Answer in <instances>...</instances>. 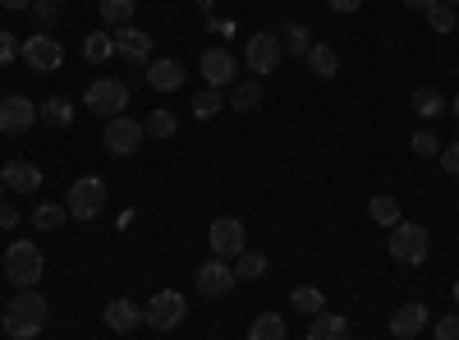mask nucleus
<instances>
[{
  "instance_id": "f257e3e1",
  "label": "nucleus",
  "mask_w": 459,
  "mask_h": 340,
  "mask_svg": "<svg viewBox=\"0 0 459 340\" xmlns=\"http://www.w3.org/2000/svg\"><path fill=\"white\" fill-rule=\"evenodd\" d=\"M5 336L10 340H32V336H42L47 322H51V304H47V294H37V290H19L10 299V309H5Z\"/></svg>"
},
{
  "instance_id": "f03ea898",
  "label": "nucleus",
  "mask_w": 459,
  "mask_h": 340,
  "mask_svg": "<svg viewBox=\"0 0 459 340\" xmlns=\"http://www.w3.org/2000/svg\"><path fill=\"white\" fill-rule=\"evenodd\" d=\"M5 276L19 285V290H37V281L47 276V257L32 240H14L5 248Z\"/></svg>"
},
{
  "instance_id": "7ed1b4c3",
  "label": "nucleus",
  "mask_w": 459,
  "mask_h": 340,
  "mask_svg": "<svg viewBox=\"0 0 459 340\" xmlns=\"http://www.w3.org/2000/svg\"><path fill=\"white\" fill-rule=\"evenodd\" d=\"M391 257L404 262V267H423L428 253H432V235H428V225H418V221H400L391 225Z\"/></svg>"
},
{
  "instance_id": "20e7f679",
  "label": "nucleus",
  "mask_w": 459,
  "mask_h": 340,
  "mask_svg": "<svg viewBox=\"0 0 459 340\" xmlns=\"http://www.w3.org/2000/svg\"><path fill=\"white\" fill-rule=\"evenodd\" d=\"M125 106H129V83H120V79H97V83H88V92H83V110H92V116H106V120L125 116Z\"/></svg>"
},
{
  "instance_id": "39448f33",
  "label": "nucleus",
  "mask_w": 459,
  "mask_h": 340,
  "mask_svg": "<svg viewBox=\"0 0 459 340\" xmlns=\"http://www.w3.org/2000/svg\"><path fill=\"white\" fill-rule=\"evenodd\" d=\"M207 244H212V257L235 262V257L248 248V231H244V221H239V216H216V221H212V231H207Z\"/></svg>"
},
{
  "instance_id": "423d86ee",
  "label": "nucleus",
  "mask_w": 459,
  "mask_h": 340,
  "mask_svg": "<svg viewBox=\"0 0 459 340\" xmlns=\"http://www.w3.org/2000/svg\"><path fill=\"white\" fill-rule=\"evenodd\" d=\"M65 207H69V216H79V221L101 216V207H106V184H101L97 175L74 179V184H69V198H65Z\"/></svg>"
},
{
  "instance_id": "0eeeda50",
  "label": "nucleus",
  "mask_w": 459,
  "mask_h": 340,
  "mask_svg": "<svg viewBox=\"0 0 459 340\" xmlns=\"http://www.w3.org/2000/svg\"><path fill=\"white\" fill-rule=\"evenodd\" d=\"M184 313H188V304H184L179 290H157V294H152V304L143 309V322L152 331H175L184 322Z\"/></svg>"
},
{
  "instance_id": "6e6552de",
  "label": "nucleus",
  "mask_w": 459,
  "mask_h": 340,
  "mask_svg": "<svg viewBox=\"0 0 459 340\" xmlns=\"http://www.w3.org/2000/svg\"><path fill=\"white\" fill-rule=\"evenodd\" d=\"M244 60H248V69L257 74V79H262V74H276L281 60H285L281 37H276V32H253L248 47H244Z\"/></svg>"
},
{
  "instance_id": "1a4fd4ad",
  "label": "nucleus",
  "mask_w": 459,
  "mask_h": 340,
  "mask_svg": "<svg viewBox=\"0 0 459 340\" xmlns=\"http://www.w3.org/2000/svg\"><path fill=\"white\" fill-rule=\"evenodd\" d=\"M143 138H147V129H143L138 120H129V116H115V120L106 125V134H101V147H106L110 157H134Z\"/></svg>"
},
{
  "instance_id": "9d476101",
  "label": "nucleus",
  "mask_w": 459,
  "mask_h": 340,
  "mask_svg": "<svg viewBox=\"0 0 459 340\" xmlns=\"http://www.w3.org/2000/svg\"><path fill=\"white\" fill-rule=\"evenodd\" d=\"M19 56H23L28 69H37V74H56V69L65 65V47L56 42V37H47V32H32L28 42L19 47Z\"/></svg>"
},
{
  "instance_id": "9b49d317",
  "label": "nucleus",
  "mask_w": 459,
  "mask_h": 340,
  "mask_svg": "<svg viewBox=\"0 0 459 340\" xmlns=\"http://www.w3.org/2000/svg\"><path fill=\"white\" fill-rule=\"evenodd\" d=\"M37 125V106L19 92L0 97V134H28Z\"/></svg>"
},
{
  "instance_id": "f8f14e48",
  "label": "nucleus",
  "mask_w": 459,
  "mask_h": 340,
  "mask_svg": "<svg viewBox=\"0 0 459 340\" xmlns=\"http://www.w3.org/2000/svg\"><path fill=\"white\" fill-rule=\"evenodd\" d=\"M194 285H198L203 299H221V294L235 290V272H230L225 257H212V262H203V267H198V281Z\"/></svg>"
},
{
  "instance_id": "ddd939ff",
  "label": "nucleus",
  "mask_w": 459,
  "mask_h": 340,
  "mask_svg": "<svg viewBox=\"0 0 459 340\" xmlns=\"http://www.w3.org/2000/svg\"><path fill=\"white\" fill-rule=\"evenodd\" d=\"M235 69H239V60L230 56L225 47H212V51L203 56V79H207V88H230V83H235Z\"/></svg>"
},
{
  "instance_id": "4468645a",
  "label": "nucleus",
  "mask_w": 459,
  "mask_h": 340,
  "mask_svg": "<svg viewBox=\"0 0 459 340\" xmlns=\"http://www.w3.org/2000/svg\"><path fill=\"white\" fill-rule=\"evenodd\" d=\"M110 37H115V51H120L125 60H134V65H147L152 60V37L143 28H129L125 23V28H115Z\"/></svg>"
},
{
  "instance_id": "2eb2a0df",
  "label": "nucleus",
  "mask_w": 459,
  "mask_h": 340,
  "mask_svg": "<svg viewBox=\"0 0 459 340\" xmlns=\"http://www.w3.org/2000/svg\"><path fill=\"white\" fill-rule=\"evenodd\" d=\"M101 322H106L115 336H129V331L143 322V309L134 304V299H110V304H106V313H101Z\"/></svg>"
},
{
  "instance_id": "dca6fc26",
  "label": "nucleus",
  "mask_w": 459,
  "mask_h": 340,
  "mask_svg": "<svg viewBox=\"0 0 459 340\" xmlns=\"http://www.w3.org/2000/svg\"><path fill=\"white\" fill-rule=\"evenodd\" d=\"M184 65L179 60H152L147 65V83H152V92H179L184 88Z\"/></svg>"
},
{
  "instance_id": "f3484780",
  "label": "nucleus",
  "mask_w": 459,
  "mask_h": 340,
  "mask_svg": "<svg viewBox=\"0 0 459 340\" xmlns=\"http://www.w3.org/2000/svg\"><path fill=\"white\" fill-rule=\"evenodd\" d=\"M0 184H10L14 194H37V188H42V170H37L32 161H5Z\"/></svg>"
},
{
  "instance_id": "a211bd4d",
  "label": "nucleus",
  "mask_w": 459,
  "mask_h": 340,
  "mask_svg": "<svg viewBox=\"0 0 459 340\" xmlns=\"http://www.w3.org/2000/svg\"><path fill=\"white\" fill-rule=\"evenodd\" d=\"M423 327H428V309L423 304H400L391 313V336H400V340H413Z\"/></svg>"
},
{
  "instance_id": "6ab92c4d",
  "label": "nucleus",
  "mask_w": 459,
  "mask_h": 340,
  "mask_svg": "<svg viewBox=\"0 0 459 340\" xmlns=\"http://www.w3.org/2000/svg\"><path fill=\"white\" fill-rule=\"evenodd\" d=\"M37 120H47L51 129H69L74 125V101L69 97H47L37 106Z\"/></svg>"
},
{
  "instance_id": "aec40b11",
  "label": "nucleus",
  "mask_w": 459,
  "mask_h": 340,
  "mask_svg": "<svg viewBox=\"0 0 459 340\" xmlns=\"http://www.w3.org/2000/svg\"><path fill=\"white\" fill-rule=\"evenodd\" d=\"M303 60H308V69L317 74V79H335V74H340V56H335V47H326V42H313Z\"/></svg>"
},
{
  "instance_id": "412c9836",
  "label": "nucleus",
  "mask_w": 459,
  "mask_h": 340,
  "mask_svg": "<svg viewBox=\"0 0 459 340\" xmlns=\"http://www.w3.org/2000/svg\"><path fill=\"white\" fill-rule=\"evenodd\" d=\"M308 340H350V322L340 313H317L308 327Z\"/></svg>"
},
{
  "instance_id": "4be33fe9",
  "label": "nucleus",
  "mask_w": 459,
  "mask_h": 340,
  "mask_svg": "<svg viewBox=\"0 0 459 340\" xmlns=\"http://www.w3.org/2000/svg\"><path fill=\"white\" fill-rule=\"evenodd\" d=\"M134 10H138V0H97V14H101V23H110V32L125 28L134 19Z\"/></svg>"
},
{
  "instance_id": "5701e85b",
  "label": "nucleus",
  "mask_w": 459,
  "mask_h": 340,
  "mask_svg": "<svg viewBox=\"0 0 459 340\" xmlns=\"http://www.w3.org/2000/svg\"><path fill=\"white\" fill-rule=\"evenodd\" d=\"M281 47H285V56H308V47H313V37H308V23L290 19V23H285V32H281Z\"/></svg>"
},
{
  "instance_id": "b1692460",
  "label": "nucleus",
  "mask_w": 459,
  "mask_h": 340,
  "mask_svg": "<svg viewBox=\"0 0 459 340\" xmlns=\"http://www.w3.org/2000/svg\"><path fill=\"white\" fill-rule=\"evenodd\" d=\"M285 336H290L285 318H276V313H257L253 327H248V340H285Z\"/></svg>"
},
{
  "instance_id": "393cba45",
  "label": "nucleus",
  "mask_w": 459,
  "mask_h": 340,
  "mask_svg": "<svg viewBox=\"0 0 459 340\" xmlns=\"http://www.w3.org/2000/svg\"><path fill=\"white\" fill-rule=\"evenodd\" d=\"M235 110H257L262 106V83L248 79V83H230V97H225Z\"/></svg>"
},
{
  "instance_id": "a878e982",
  "label": "nucleus",
  "mask_w": 459,
  "mask_h": 340,
  "mask_svg": "<svg viewBox=\"0 0 459 340\" xmlns=\"http://www.w3.org/2000/svg\"><path fill=\"white\" fill-rule=\"evenodd\" d=\"M290 309H294V313H313V318H317V313H326V294H322V290H313V285H299V290L290 294Z\"/></svg>"
},
{
  "instance_id": "bb28decb",
  "label": "nucleus",
  "mask_w": 459,
  "mask_h": 340,
  "mask_svg": "<svg viewBox=\"0 0 459 340\" xmlns=\"http://www.w3.org/2000/svg\"><path fill=\"white\" fill-rule=\"evenodd\" d=\"M446 106H450V101H446L437 88H418V92H413V116H423V120H437Z\"/></svg>"
},
{
  "instance_id": "cd10ccee",
  "label": "nucleus",
  "mask_w": 459,
  "mask_h": 340,
  "mask_svg": "<svg viewBox=\"0 0 459 340\" xmlns=\"http://www.w3.org/2000/svg\"><path fill=\"white\" fill-rule=\"evenodd\" d=\"M368 216H372L377 225H400V221H404V212H400V203H395L391 194H377V198L368 203Z\"/></svg>"
},
{
  "instance_id": "c85d7f7f",
  "label": "nucleus",
  "mask_w": 459,
  "mask_h": 340,
  "mask_svg": "<svg viewBox=\"0 0 459 340\" xmlns=\"http://www.w3.org/2000/svg\"><path fill=\"white\" fill-rule=\"evenodd\" d=\"M230 272H235V281H253V276H262V272H266V253L244 248L235 262H230Z\"/></svg>"
},
{
  "instance_id": "c756f323",
  "label": "nucleus",
  "mask_w": 459,
  "mask_h": 340,
  "mask_svg": "<svg viewBox=\"0 0 459 340\" xmlns=\"http://www.w3.org/2000/svg\"><path fill=\"white\" fill-rule=\"evenodd\" d=\"M152 138H175V129H179V120H175V110H166V106H157L147 116V125H143Z\"/></svg>"
},
{
  "instance_id": "7c9ffc66",
  "label": "nucleus",
  "mask_w": 459,
  "mask_h": 340,
  "mask_svg": "<svg viewBox=\"0 0 459 340\" xmlns=\"http://www.w3.org/2000/svg\"><path fill=\"white\" fill-rule=\"evenodd\" d=\"M225 110V92L221 88H203L198 97H194V116L198 120H212V116H221Z\"/></svg>"
},
{
  "instance_id": "2f4dec72",
  "label": "nucleus",
  "mask_w": 459,
  "mask_h": 340,
  "mask_svg": "<svg viewBox=\"0 0 459 340\" xmlns=\"http://www.w3.org/2000/svg\"><path fill=\"white\" fill-rule=\"evenodd\" d=\"M83 56L88 60H110L115 56V37L110 32H88L83 37Z\"/></svg>"
},
{
  "instance_id": "473e14b6",
  "label": "nucleus",
  "mask_w": 459,
  "mask_h": 340,
  "mask_svg": "<svg viewBox=\"0 0 459 340\" xmlns=\"http://www.w3.org/2000/svg\"><path fill=\"white\" fill-rule=\"evenodd\" d=\"M65 216H69V207H60V203H42V207L32 212V225H37V231H56Z\"/></svg>"
},
{
  "instance_id": "72a5a7b5",
  "label": "nucleus",
  "mask_w": 459,
  "mask_h": 340,
  "mask_svg": "<svg viewBox=\"0 0 459 340\" xmlns=\"http://www.w3.org/2000/svg\"><path fill=\"white\" fill-rule=\"evenodd\" d=\"M428 23H432V32H455V10L446 5V0H437V5L428 10Z\"/></svg>"
},
{
  "instance_id": "f704fd0d",
  "label": "nucleus",
  "mask_w": 459,
  "mask_h": 340,
  "mask_svg": "<svg viewBox=\"0 0 459 340\" xmlns=\"http://www.w3.org/2000/svg\"><path fill=\"white\" fill-rule=\"evenodd\" d=\"M413 153H418V157H437V153H441V138H437L432 129H418V134H413Z\"/></svg>"
},
{
  "instance_id": "c9c22d12",
  "label": "nucleus",
  "mask_w": 459,
  "mask_h": 340,
  "mask_svg": "<svg viewBox=\"0 0 459 340\" xmlns=\"http://www.w3.org/2000/svg\"><path fill=\"white\" fill-rule=\"evenodd\" d=\"M32 23H56V14H60V5H56V0H32Z\"/></svg>"
},
{
  "instance_id": "e433bc0d",
  "label": "nucleus",
  "mask_w": 459,
  "mask_h": 340,
  "mask_svg": "<svg viewBox=\"0 0 459 340\" xmlns=\"http://www.w3.org/2000/svg\"><path fill=\"white\" fill-rule=\"evenodd\" d=\"M19 56V42H14V32L10 28H0V69H5L10 60Z\"/></svg>"
},
{
  "instance_id": "4c0bfd02",
  "label": "nucleus",
  "mask_w": 459,
  "mask_h": 340,
  "mask_svg": "<svg viewBox=\"0 0 459 340\" xmlns=\"http://www.w3.org/2000/svg\"><path fill=\"white\" fill-rule=\"evenodd\" d=\"M437 157H441V170H446V175H459V143H450V147H441V153H437Z\"/></svg>"
},
{
  "instance_id": "58836bf2",
  "label": "nucleus",
  "mask_w": 459,
  "mask_h": 340,
  "mask_svg": "<svg viewBox=\"0 0 459 340\" xmlns=\"http://www.w3.org/2000/svg\"><path fill=\"white\" fill-rule=\"evenodd\" d=\"M437 340H459V313H450V318L437 322Z\"/></svg>"
},
{
  "instance_id": "ea45409f",
  "label": "nucleus",
  "mask_w": 459,
  "mask_h": 340,
  "mask_svg": "<svg viewBox=\"0 0 459 340\" xmlns=\"http://www.w3.org/2000/svg\"><path fill=\"white\" fill-rule=\"evenodd\" d=\"M326 10H335V14H354V10H363V0H326Z\"/></svg>"
},
{
  "instance_id": "a19ab883",
  "label": "nucleus",
  "mask_w": 459,
  "mask_h": 340,
  "mask_svg": "<svg viewBox=\"0 0 459 340\" xmlns=\"http://www.w3.org/2000/svg\"><path fill=\"white\" fill-rule=\"evenodd\" d=\"M19 225V212L14 207H0V231H14Z\"/></svg>"
},
{
  "instance_id": "79ce46f5",
  "label": "nucleus",
  "mask_w": 459,
  "mask_h": 340,
  "mask_svg": "<svg viewBox=\"0 0 459 340\" xmlns=\"http://www.w3.org/2000/svg\"><path fill=\"white\" fill-rule=\"evenodd\" d=\"M400 5H404V10H418V14H428L437 0H400Z\"/></svg>"
},
{
  "instance_id": "37998d69",
  "label": "nucleus",
  "mask_w": 459,
  "mask_h": 340,
  "mask_svg": "<svg viewBox=\"0 0 459 340\" xmlns=\"http://www.w3.org/2000/svg\"><path fill=\"white\" fill-rule=\"evenodd\" d=\"M0 5H5V10H28L32 0H0Z\"/></svg>"
},
{
  "instance_id": "c03bdc74",
  "label": "nucleus",
  "mask_w": 459,
  "mask_h": 340,
  "mask_svg": "<svg viewBox=\"0 0 459 340\" xmlns=\"http://www.w3.org/2000/svg\"><path fill=\"white\" fill-rule=\"evenodd\" d=\"M450 110H455V120H459V92H455V101H450Z\"/></svg>"
},
{
  "instance_id": "a18cd8bd",
  "label": "nucleus",
  "mask_w": 459,
  "mask_h": 340,
  "mask_svg": "<svg viewBox=\"0 0 459 340\" xmlns=\"http://www.w3.org/2000/svg\"><path fill=\"white\" fill-rule=\"evenodd\" d=\"M0 194H5V184H0ZM0 207H5V198H0Z\"/></svg>"
},
{
  "instance_id": "49530a36",
  "label": "nucleus",
  "mask_w": 459,
  "mask_h": 340,
  "mask_svg": "<svg viewBox=\"0 0 459 340\" xmlns=\"http://www.w3.org/2000/svg\"><path fill=\"white\" fill-rule=\"evenodd\" d=\"M446 5H450V10H455V5H459V0H446Z\"/></svg>"
},
{
  "instance_id": "de8ad7c7",
  "label": "nucleus",
  "mask_w": 459,
  "mask_h": 340,
  "mask_svg": "<svg viewBox=\"0 0 459 340\" xmlns=\"http://www.w3.org/2000/svg\"><path fill=\"white\" fill-rule=\"evenodd\" d=\"M455 304H459V285H455Z\"/></svg>"
},
{
  "instance_id": "09e8293b",
  "label": "nucleus",
  "mask_w": 459,
  "mask_h": 340,
  "mask_svg": "<svg viewBox=\"0 0 459 340\" xmlns=\"http://www.w3.org/2000/svg\"><path fill=\"white\" fill-rule=\"evenodd\" d=\"M56 5H65V0H56Z\"/></svg>"
}]
</instances>
